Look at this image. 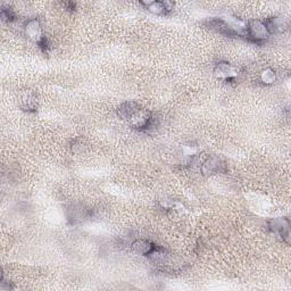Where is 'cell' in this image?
Wrapping results in <instances>:
<instances>
[{
	"instance_id": "obj_13",
	"label": "cell",
	"mask_w": 291,
	"mask_h": 291,
	"mask_svg": "<svg viewBox=\"0 0 291 291\" xmlns=\"http://www.w3.org/2000/svg\"><path fill=\"white\" fill-rule=\"evenodd\" d=\"M64 6L69 9V11H74L75 9V4L74 3H65Z\"/></svg>"
},
{
	"instance_id": "obj_10",
	"label": "cell",
	"mask_w": 291,
	"mask_h": 291,
	"mask_svg": "<svg viewBox=\"0 0 291 291\" xmlns=\"http://www.w3.org/2000/svg\"><path fill=\"white\" fill-rule=\"evenodd\" d=\"M156 245L154 242L149 241V240H143V239H139L135 240L132 245H131V248L139 255H143V256H148L152 251L156 248Z\"/></svg>"
},
{
	"instance_id": "obj_5",
	"label": "cell",
	"mask_w": 291,
	"mask_h": 291,
	"mask_svg": "<svg viewBox=\"0 0 291 291\" xmlns=\"http://www.w3.org/2000/svg\"><path fill=\"white\" fill-rule=\"evenodd\" d=\"M24 30H25L26 37L30 39L31 41L36 42L37 45H39V43H40L43 39L46 38L45 36H43L41 24H40V21H39L38 18L28 19L25 24V27H24Z\"/></svg>"
},
{
	"instance_id": "obj_9",
	"label": "cell",
	"mask_w": 291,
	"mask_h": 291,
	"mask_svg": "<svg viewBox=\"0 0 291 291\" xmlns=\"http://www.w3.org/2000/svg\"><path fill=\"white\" fill-rule=\"evenodd\" d=\"M89 216V210H84L82 206H71L70 210H67V218H69L72 224H76V223L84 221Z\"/></svg>"
},
{
	"instance_id": "obj_7",
	"label": "cell",
	"mask_w": 291,
	"mask_h": 291,
	"mask_svg": "<svg viewBox=\"0 0 291 291\" xmlns=\"http://www.w3.org/2000/svg\"><path fill=\"white\" fill-rule=\"evenodd\" d=\"M264 23L271 36L274 35V33L284 32L289 26L288 19L284 17H271L265 19Z\"/></svg>"
},
{
	"instance_id": "obj_4",
	"label": "cell",
	"mask_w": 291,
	"mask_h": 291,
	"mask_svg": "<svg viewBox=\"0 0 291 291\" xmlns=\"http://www.w3.org/2000/svg\"><path fill=\"white\" fill-rule=\"evenodd\" d=\"M214 73L218 79L224 80L226 82H235L238 75H239V70L229 64V63L222 62L216 65Z\"/></svg>"
},
{
	"instance_id": "obj_12",
	"label": "cell",
	"mask_w": 291,
	"mask_h": 291,
	"mask_svg": "<svg viewBox=\"0 0 291 291\" xmlns=\"http://www.w3.org/2000/svg\"><path fill=\"white\" fill-rule=\"evenodd\" d=\"M2 18H3V21L11 23V22L15 21V19H16V14L11 7L3 6V8H2Z\"/></svg>"
},
{
	"instance_id": "obj_6",
	"label": "cell",
	"mask_w": 291,
	"mask_h": 291,
	"mask_svg": "<svg viewBox=\"0 0 291 291\" xmlns=\"http://www.w3.org/2000/svg\"><path fill=\"white\" fill-rule=\"evenodd\" d=\"M144 8L155 15L165 16L168 15L173 9V4L171 2H149V3H141Z\"/></svg>"
},
{
	"instance_id": "obj_3",
	"label": "cell",
	"mask_w": 291,
	"mask_h": 291,
	"mask_svg": "<svg viewBox=\"0 0 291 291\" xmlns=\"http://www.w3.org/2000/svg\"><path fill=\"white\" fill-rule=\"evenodd\" d=\"M269 227L270 230L276 234L281 239L289 244V238H290V221L287 217L282 218H272L269 221Z\"/></svg>"
},
{
	"instance_id": "obj_2",
	"label": "cell",
	"mask_w": 291,
	"mask_h": 291,
	"mask_svg": "<svg viewBox=\"0 0 291 291\" xmlns=\"http://www.w3.org/2000/svg\"><path fill=\"white\" fill-rule=\"evenodd\" d=\"M271 37L270 32L266 27L264 21L259 19H254L247 23L246 25V39L257 45H261L265 41L269 40Z\"/></svg>"
},
{
	"instance_id": "obj_8",
	"label": "cell",
	"mask_w": 291,
	"mask_h": 291,
	"mask_svg": "<svg viewBox=\"0 0 291 291\" xmlns=\"http://www.w3.org/2000/svg\"><path fill=\"white\" fill-rule=\"evenodd\" d=\"M19 105H21V107L24 110L28 111V113H33V111H36L38 107V100H37L36 95L30 90L22 92L21 97H19Z\"/></svg>"
},
{
	"instance_id": "obj_11",
	"label": "cell",
	"mask_w": 291,
	"mask_h": 291,
	"mask_svg": "<svg viewBox=\"0 0 291 291\" xmlns=\"http://www.w3.org/2000/svg\"><path fill=\"white\" fill-rule=\"evenodd\" d=\"M259 80L263 84H272L276 80V73L272 69H266L260 73Z\"/></svg>"
},
{
	"instance_id": "obj_1",
	"label": "cell",
	"mask_w": 291,
	"mask_h": 291,
	"mask_svg": "<svg viewBox=\"0 0 291 291\" xmlns=\"http://www.w3.org/2000/svg\"><path fill=\"white\" fill-rule=\"evenodd\" d=\"M118 113L121 118L127 121L129 125L138 131H147L155 124L152 111L134 101H127L121 105L118 108Z\"/></svg>"
}]
</instances>
